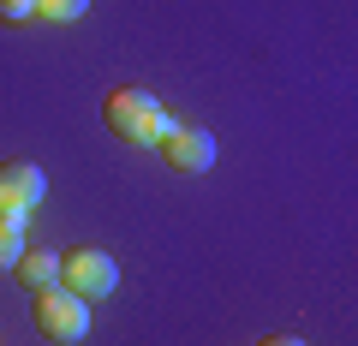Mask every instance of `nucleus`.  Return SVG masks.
<instances>
[{
	"label": "nucleus",
	"mask_w": 358,
	"mask_h": 346,
	"mask_svg": "<svg viewBox=\"0 0 358 346\" xmlns=\"http://www.w3.org/2000/svg\"><path fill=\"white\" fill-rule=\"evenodd\" d=\"M102 120H108V131H114V138L138 143V150H162V138L179 126V120L167 114L150 90H138V84L108 90V96H102Z\"/></svg>",
	"instance_id": "f257e3e1"
},
{
	"label": "nucleus",
	"mask_w": 358,
	"mask_h": 346,
	"mask_svg": "<svg viewBox=\"0 0 358 346\" xmlns=\"http://www.w3.org/2000/svg\"><path fill=\"white\" fill-rule=\"evenodd\" d=\"M30 317H36V329L48 334L54 346H78L90 334V298H78L72 287H36V310H30Z\"/></svg>",
	"instance_id": "f03ea898"
},
{
	"label": "nucleus",
	"mask_w": 358,
	"mask_h": 346,
	"mask_svg": "<svg viewBox=\"0 0 358 346\" xmlns=\"http://www.w3.org/2000/svg\"><path fill=\"white\" fill-rule=\"evenodd\" d=\"M60 287H72L78 298H108L120 287V263L96 245H78V251L60 257Z\"/></svg>",
	"instance_id": "7ed1b4c3"
},
{
	"label": "nucleus",
	"mask_w": 358,
	"mask_h": 346,
	"mask_svg": "<svg viewBox=\"0 0 358 346\" xmlns=\"http://www.w3.org/2000/svg\"><path fill=\"white\" fill-rule=\"evenodd\" d=\"M48 197L36 161H0V215H30V209Z\"/></svg>",
	"instance_id": "20e7f679"
},
{
	"label": "nucleus",
	"mask_w": 358,
	"mask_h": 346,
	"mask_svg": "<svg viewBox=\"0 0 358 346\" xmlns=\"http://www.w3.org/2000/svg\"><path fill=\"white\" fill-rule=\"evenodd\" d=\"M162 155L173 173H209L215 167V138H209L203 126H173L162 138Z\"/></svg>",
	"instance_id": "39448f33"
},
{
	"label": "nucleus",
	"mask_w": 358,
	"mask_h": 346,
	"mask_svg": "<svg viewBox=\"0 0 358 346\" xmlns=\"http://www.w3.org/2000/svg\"><path fill=\"white\" fill-rule=\"evenodd\" d=\"M13 275L24 287H54V281H60V251H36V245H24V257L13 263Z\"/></svg>",
	"instance_id": "423d86ee"
},
{
	"label": "nucleus",
	"mask_w": 358,
	"mask_h": 346,
	"mask_svg": "<svg viewBox=\"0 0 358 346\" xmlns=\"http://www.w3.org/2000/svg\"><path fill=\"white\" fill-rule=\"evenodd\" d=\"M24 215H0V269H13L18 257H24Z\"/></svg>",
	"instance_id": "0eeeda50"
},
{
	"label": "nucleus",
	"mask_w": 358,
	"mask_h": 346,
	"mask_svg": "<svg viewBox=\"0 0 358 346\" xmlns=\"http://www.w3.org/2000/svg\"><path fill=\"white\" fill-rule=\"evenodd\" d=\"M84 13H90V0H36V18H48V24H72Z\"/></svg>",
	"instance_id": "6e6552de"
},
{
	"label": "nucleus",
	"mask_w": 358,
	"mask_h": 346,
	"mask_svg": "<svg viewBox=\"0 0 358 346\" xmlns=\"http://www.w3.org/2000/svg\"><path fill=\"white\" fill-rule=\"evenodd\" d=\"M36 18V0H0V24H24Z\"/></svg>",
	"instance_id": "1a4fd4ad"
},
{
	"label": "nucleus",
	"mask_w": 358,
	"mask_h": 346,
	"mask_svg": "<svg viewBox=\"0 0 358 346\" xmlns=\"http://www.w3.org/2000/svg\"><path fill=\"white\" fill-rule=\"evenodd\" d=\"M257 346H305V340H299V334H263Z\"/></svg>",
	"instance_id": "9d476101"
}]
</instances>
